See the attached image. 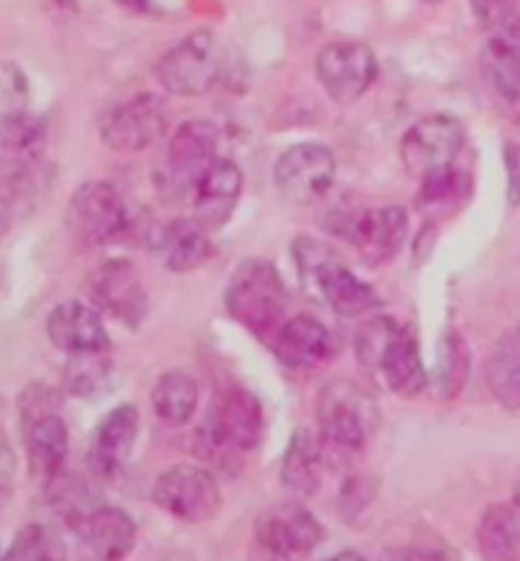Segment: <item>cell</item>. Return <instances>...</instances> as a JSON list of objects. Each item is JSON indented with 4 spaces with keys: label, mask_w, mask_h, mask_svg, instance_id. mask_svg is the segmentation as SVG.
I'll return each mask as SVG.
<instances>
[{
    "label": "cell",
    "mask_w": 520,
    "mask_h": 561,
    "mask_svg": "<svg viewBox=\"0 0 520 561\" xmlns=\"http://www.w3.org/2000/svg\"><path fill=\"white\" fill-rule=\"evenodd\" d=\"M355 355L398 399H416L429 386L416 332L393 317H372L355 332Z\"/></svg>",
    "instance_id": "6da1fadb"
},
{
    "label": "cell",
    "mask_w": 520,
    "mask_h": 561,
    "mask_svg": "<svg viewBox=\"0 0 520 561\" xmlns=\"http://www.w3.org/2000/svg\"><path fill=\"white\" fill-rule=\"evenodd\" d=\"M293 263H297V274L304 284L307 294L314 301L327 304L343 317H360L380 307L378 294L372 286L357 278L349 271L335 248H330L322 240L301 236L291 245Z\"/></svg>",
    "instance_id": "7a4b0ae2"
},
{
    "label": "cell",
    "mask_w": 520,
    "mask_h": 561,
    "mask_svg": "<svg viewBox=\"0 0 520 561\" xmlns=\"http://www.w3.org/2000/svg\"><path fill=\"white\" fill-rule=\"evenodd\" d=\"M286 304H289V291L281 276L268 261L261 259L245 261L232 274L224 291V307L230 317L261 340L276 342L286 322Z\"/></svg>",
    "instance_id": "3957f363"
},
{
    "label": "cell",
    "mask_w": 520,
    "mask_h": 561,
    "mask_svg": "<svg viewBox=\"0 0 520 561\" xmlns=\"http://www.w3.org/2000/svg\"><path fill=\"white\" fill-rule=\"evenodd\" d=\"M49 128L26 111L0 118V194L11 202L26 197L42 182Z\"/></svg>",
    "instance_id": "277c9868"
},
{
    "label": "cell",
    "mask_w": 520,
    "mask_h": 561,
    "mask_svg": "<svg viewBox=\"0 0 520 561\" xmlns=\"http://www.w3.org/2000/svg\"><path fill=\"white\" fill-rule=\"evenodd\" d=\"M67 230L77 245L105 248L128 240L136 220L123 194L107 182H84L67 205Z\"/></svg>",
    "instance_id": "5b68a950"
},
{
    "label": "cell",
    "mask_w": 520,
    "mask_h": 561,
    "mask_svg": "<svg viewBox=\"0 0 520 561\" xmlns=\"http://www.w3.org/2000/svg\"><path fill=\"white\" fill-rule=\"evenodd\" d=\"M316 424L322 439L343 451H357L380 424V409L355 380H330L316 396Z\"/></svg>",
    "instance_id": "8992f818"
},
{
    "label": "cell",
    "mask_w": 520,
    "mask_h": 561,
    "mask_svg": "<svg viewBox=\"0 0 520 561\" xmlns=\"http://www.w3.org/2000/svg\"><path fill=\"white\" fill-rule=\"evenodd\" d=\"M23 444L31 472L44 482L65 472L69 455V432L57 409V396L46 386H31L21 399Z\"/></svg>",
    "instance_id": "52a82bcc"
},
{
    "label": "cell",
    "mask_w": 520,
    "mask_h": 561,
    "mask_svg": "<svg viewBox=\"0 0 520 561\" xmlns=\"http://www.w3.org/2000/svg\"><path fill=\"white\" fill-rule=\"evenodd\" d=\"M222 61V46L212 31H194L164 54L157 67V80L169 95L199 98L220 80Z\"/></svg>",
    "instance_id": "ba28073f"
},
{
    "label": "cell",
    "mask_w": 520,
    "mask_h": 561,
    "mask_svg": "<svg viewBox=\"0 0 520 561\" xmlns=\"http://www.w3.org/2000/svg\"><path fill=\"white\" fill-rule=\"evenodd\" d=\"M467 144V128L460 118L447 113H434L416 121L401 140V161L408 176L421 182L434 171L454 167Z\"/></svg>",
    "instance_id": "9c48e42d"
},
{
    "label": "cell",
    "mask_w": 520,
    "mask_h": 561,
    "mask_svg": "<svg viewBox=\"0 0 520 561\" xmlns=\"http://www.w3.org/2000/svg\"><path fill=\"white\" fill-rule=\"evenodd\" d=\"M153 505L166 511L169 516L186 524H205L222 508V493L217 480L205 467L176 465L159 474L151 490Z\"/></svg>",
    "instance_id": "30bf717a"
},
{
    "label": "cell",
    "mask_w": 520,
    "mask_h": 561,
    "mask_svg": "<svg viewBox=\"0 0 520 561\" xmlns=\"http://www.w3.org/2000/svg\"><path fill=\"white\" fill-rule=\"evenodd\" d=\"M169 128V107L159 95L143 92L115 105L100 121V136L105 146L118 153H138L164 138Z\"/></svg>",
    "instance_id": "8fae6325"
},
{
    "label": "cell",
    "mask_w": 520,
    "mask_h": 561,
    "mask_svg": "<svg viewBox=\"0 0 520 561\" xmlns=\"http://www.w3.org/2000/svg\"><path fill=\"white\" fill-rule=\"evenodd\" d=\"M316 80L337 105H353L372 88L378 59L368 44L335 42L316 54Z\"/></svg>",
    "instance_id": "7c38bea8"
},
{
    "label": "cell",
    "mask_w": 520,
    "mask_h": 561,
    "mask_svg": "<svg viewBox=\"0 0 520 561\" xmlns=\"http://www.w3.org/2000/svg\"><path fill=\"white\" fill-rule=\"evenodd\" d=\"M205 436L217 449L247 451L263 436V407L245 388H224L209 403Z\"/></svg>",
    "instance_id": "4fadbf2b"
},
{
    "label": "cell",
    "mask_w": 520,
    "mask_h": 561,
    "mask_svg": "<svg viewBox=\"0 0 520 561\" xmlns=\"http://www.w3.org/2000/svg\"><path fill=\"white\" fill-rule=\"evenodd\" d=\"M335 153L322 144H299L286 148L274 167L278 192L293 205H312L335 184Z\"/></svg>",
    "instance_id": "5bb4252c"
},
{
    "label": "cell",
    "mask_w": 520,
    "mask_h": 561,
    "mask_svg": "<svg viewBox=\"0 0 520 561\" xmlns=\"http://www.w3.org/2000/svg\"><path fill=\"white\" fill-rule=\"evenodd\" d=\"M220 130L209 121H186L166 148V174L178 197L192 199L201 176L220 159Z\"/></svg>",
    "instance_id": "9a60e30c"
},
{
    "label": "cell",
    "mask_w": 520,
    "mask_h": 561,
    "mask_svg": "<svg viewBox=\"0 0 520 561\" xmlns=\"http://www.w3.org/2000/svg\"><path fill=\"white\" fill-rule=\"evenodd\" d=\"M90 296L107 314L123 324L138 327L149 311V294H146L141 274L126 259H107L90 274Z\"/></svg>",
    "instance_id": "2e32d148"
},
{
    "label": "cell",
    "mask_w": 520,
    "mask_h": 561,
    "mask_svg": "<svg viewBox=\"0 0 520 561\" xmlns=\"http://www.w3.org/2000/svg\"><path fill=\"white\" fill-rule=\"evenodd\" d=\"M339 232H345L368 266H385L406 243L408 215L403 207H370L345 217Z\"/></svg>",
    "instance_id": "e0dca14e"
},
{
    "label": "cell",
    "mask_w": 520,
    "mask_h": 561,
    "mask_svg": "<svg viewBox=\"0 0 520 561\" xmlns=\"http://www.w3.org/2000/svg\"><path fill=\"white\" fill-rule=\"evenodd\" d=\"M322 539V524L301 503L270 505L255 518V541L291 559L309 557Z\"/></svg>",
    "instance_id": "ac0fdd59"
},
{
    "label": "cell",
    "mask_w": 520,
    "mask_h": 561,
    "mask_svg": "<svg viewBox=\"0 0 520 561\" xmlns=\"http://www.w3.org/2000/svg\"><path fill=\"white\" fill-rule=\"evenodd\" d=\"M72 531L82 561H126L138 539L136 520L113 505H97Z\"/></svg>",
    "instance_id": "d6986e66"
},
{
    "label": "cell",
    "mask_w": 520,
    "mask_h": 561,
    "mask_svg": "<svg viewBox=\"0 0 520 561\" xmlns=\"http://www.w3.org/2000/svg\"><path fill=\"white\" fill-rule=\"evenodd\" d=\"M46 334L51 345L69 357L103 355L111 350V334L100 311L77 299H67L51 309Z\"/></svg>",
    "instance_id": "ffe728a7"
},
{
    "label": "cell",
    "mask_w": 520,
    "mask_h": 561,
    "mask_svg": "<svg viewBox=\"0 0 520 561\" xmlns=\"http://www.w3.org/2000/svg\"><path fill=\"white\" fill-rule=\"evenodd\" d=\"M138 434H141V416L130 403L113 409L100 421L90 444V467L97 478H113L128 462Z\"/></svg>",
    "instance_id": "44dd1931"
},
{
    "label": "cell",
    "mask_w": 520,
    "mask_h": 561,
    "mask_svg": "<svg viewBox=\"0 0 520 561\" xmlns=\"http://www.w3.org/2000/svg\"><path fill=\"white\" fill-rule=\"evenodd\" d=\"M240 192H243V171L238 169V163L217 159L192 194L194 220H199L209 232L222 228L238 205Z\"/></svg>",
    "instance_id": "7402d4cb"
},
{
    "label": "cell",
    "mask_w": 520,
    "mask_h": 561,
    "mask_svg": "<svg viewBox=\"0 0 520 561\" xmlns=\"http://www.w3.org/2000/svg\"><path fill=\"white\" fill-rule=\"evenodd\" d=\"M153 251L161 259V263L174 274H186L205 266L212 255V240H209V230L194 217H176V220L166 222L159 230L157 240H153Z\"/></svg>",
    "instance_id": "603a6c76"
},
{
    "label": "cell",
    "mask_w": 520,
    "mask_h": 561,
    "mask_svg": "<svg viewBox=\"0 0 520 561\" xmlns=\"http://www.w3.org/2000/svg\"><path fill=\"white\" fill-rule=\"evenodd\" d=\"M276 350L289 365L316 368L337 355V340L320 319L301 314L286 319L276 337Z\"/></svg>",
    "instance_id": "cb8c5ba5"
},
{
    "label": "cell",
    "mask_w": 520,
    "mask_h": 561,
    "mask_svg": "<svg viewBox=\"0 0 520 561\" xmlns=\"http://www.w3.org/2000/svg\"><path fill=\"white\" fill-rule=\"evenodd\" d=\"M483 75L487 90L508 121L520 123V57L495 34L483 49Z\"/></svg>",
    "instance_id": "d4e9b609"
},
{
    "label": "cell",
    "mask_w": 520,
    "mask_h": 561,
    "mask_svg": "<svg viewBox=\"0 0 520 561\" xmlns=\"http://www.w3.org/2000/svg\"><path fill=\"white\" fill-rule=\"evenodd\" d=\"M485 380L500 407L520 411V324L510 327L495 342L485 365Z\"/></svg>",
    "instance_id": "484cf974"
},
{
    "label": "cell",
    "mask_w": 520,
    "mask_h": 561,
    "mask_svg": "<svg viewBox=\"0 0 520 561\" xmlns=\"http://www.w3.org/2000/svg\"><path fill=\"white\" fill-rule=\"evenodd\" d=\"M324 457L320 442L309 432H297L281 459V480L293 495L309 497L320 490Z\"/></svg>",
    "instance_id": "4316f807"
},
{
    "label": "cell",
    "mask_w": 520,
    "mask_h": 561,
    "mask_svg": "<svg viewBox=\"0 0 520 561\" xmlns=\"http://www.w3.org/2000/svg\"><path fill=\"white\" fill-rule=\"evenodd\" d=\"M477 551L483 561H520V526L513 508L493 503L477 526Z\"/></svg>",
    "instance_id": "83f0119b"
},
{
    "label": "cell",
    "mask_w": 520,
    "mask_h": 561,
    "mask_svg": "<svg viewBox=\"0 0 520 561\" xmlns=\"http://www.w3.org/2000/svg\"><path fill=\"white\" fill-rule=\"evenodd\" d=\"M199 403V388L189 373L169 370L151 391V409L164 424L182 426L194 416Z\"/></svg>",
    "instance_id": "f1b7e54d"
},
{
    "label": "cell",
    "mask_w": 520,
    "mask_h": 561,
    "mask_svg": "<svg viewBox=\"0 0 520 561\" xmlns=\"http://www.w3.org/2000/svg\"><path fill=\"white\" fill-rule=\"evenodd\" d=\"M467 194L470 174L454 163V167L439 169L421 179V190L416 194V209L424 215L449 213V209H457L462 202H467Z\"/></svg>",
    "instance_id": "f546056e"
},
{
    "label": "cell",
    "mask_w": 520,
    "mask_h": 561,
    "mask_svg": "<svg viewBox=\"0 0 520 561\" xmlns=\"http://www.w3.org/2000/svg\"><path fill=\"white\" fill-rule=\"evenodd\" d=\"M67 543L57 528L28 524L13 536L3 561H67Z\"/></svg>",
    "instance_id": "4dcf8cb0"
},
{
    "label": "cell",
    "mask_w": 520,
    "mask_h": 561,
    "mask_svg": "<svg viewBox=\"0 0 520 561\" xmlns=\"http://www.w3.org/2000/svg\"><path fill=\"white\" fill-rule=\"evenodd\" d=\"M46 497H49L54 511L67 520L69 528L80 524L88 513L97 508L95 495H92L90 490V482L67 472H61L54 480L46 482Z\"/></svg>",
    "instance_id": "1f68e13d"
},
{
    "label": "cell",
    "mask_w": 520,
    "mask_h": 561,
    "mask_svg": "<svg viewBox=\"0 0 520 561\" xmlns=\"http://www.w3.org/2000/svg\"><path fill=\"white\" fill-rule=\"evenodd\" d=\"M470 376V350L462 334L447 332L439 342V360H437V386L439 393L447 399H454L467 383Z\"/></svg>",
    "instance_id": "d6a6232c"
},
{
    "label": "cell",
    "mask_w": 520,
    "mask_h": 561,
    "mask_svg": "<svg viewBox=\"0 0 520 561\" xmlns=\"http://www.w3.org/2000/svg\"><path fill=\"white\" fill-rule=\"evenodd\" d=\"M107 380V360L103 355H80L72 357L67 370V386L77 396H90L100 391Z\"/></svg>",
    "instance_id": "836d02e7"
},
{
    "label": "cell",
    "mask_w": 520,
    "mask_h": 561,
    "mask_svg": "<svg viewBox=\"0 0 520 561\" xmlns=\"http://www.w3.org/2000/svg\"><path fill=\"white\" fill-rule=\"evenodd\" d=\"M28 84L23 80L21 69L13 65H0V118L26 111Z\"/></svg>",
    "instance_id": "e575fe53"
},
{
    "label": "cell",
    "mask_w": 520,
    "mask_h": 561,
    "mask_svg": "<svg viewBox=\"0 0 520 561\" xmlns=\"http://www.w3.org/2000/svg\"><path fill=\"white\" fill-rule=\"evenodd\" d=\"M518 3L520 0H470L472 13H475L477 21L490 31L506 28L518 13Z\"/></svg>",
    "instance_id": "d590c367"
},
{
    "label": "cell",
    "mask_w": 520,
    "mask_h": 561,
    "mask_svg": "<svg viewBox=\"0 0 520 561\" xmlns=\"http://www.w3.org/2000/svg\"><path fill=\"white\" fill-rule=\"evenodd\" d=\"M15 451L3 428H0V508L11 501L15 485Z\"/></svg>",
    "instance_id": "8d00e7d4"
},
{
    "label": "cell",
    "mask_w": 520,
    "mask_h": 561,
    "mask_svg": "<svg viewBox=\"0 0 520 561\" xmlns=\"http://www.w3.org/2000/svg\"><path fill=\"white\" fill-rule=\"evenodd\" d=\"M502 159H506L508 176V205L520 207V144H506Z\"/></svg>",
    "instance_id": "74e56055"
},
{
    "label": "cell",
    "mask_w": 520,
    "mask_h": 561,
    "mask_svg": "<svg viewBox=\"0 0 520 561\" xmlns=\"http://www.w3.org/2000/svg\"><path fill=\"white\" fill-rule=\"evenodd\" d=\"M403 561H460L447 547H414Z\"/></svg>",
    "instance_id": "f35d334b"
},
{
    "label": "cell",
    "mask_w": 520,
    "mask_h": 561,
    "mask_svg": "<svg viewBox=\"0 0 520 561\" xmlns=\"http://www.w3.org/2000/svg\"><path fill=\"white\" fill-rule=\"evenodd\" d=\"M247 561H293V559L281 554V551L268 549V547H263V543L253 541V549H251V554H247Z\"/></svg>",
    "instance_id": "ab89813d"
},
{
    "label": "cell",
    "mask_w": 520,
    "mask_h": 561,
    "mask_svg": "<svg viewBox=\"0 0 520 561\" xmlns=\"http://www.w3.org/2000/svg\"><path fill=\"white\" fill-rule=\"evenodd\" d=\"M495 34H500L502 38H506V44L520 57V13H516L513 21H510L506 28L495 31Z\"/></svg>",
    "instance_id": "60d3db41"
},
{
    "label": "cell",
    "mask_w": 520,
    "mask_h": 561,
    "mask_svg": "<svg viewBox=\"0 0 520 561\" xmlns=\"http://www.w3.org/2000/svg\"><path fill=\"white\" fill-rule=\"evenodd\" d=\"M13 205L8 202L3 194H0V240L5 238V232L11 230V222H13Z\"/></svg>",
    "instance_id": "b9f144b4"
},
{
    "label": "cell",
    "mask_w": 520,
    "mask_h": 561,
    "mask_svg": "<svg viewBox=\"0 0 520 561\" xmlns=\"http://www.w3.org/2000/svg\"><path fill=\"white\" fill-rule=\"evenodd\" d=\"M322 561H368V559H365L362 554H357V551H339V554L327 557V559H322Z\"/></svg>",
    "instance_id": "7bdbcfd3"
},
{
    "label": "cell",
    "mask_w": 520,
    "mask_h": 561,
    "mask_svg": "<svg viewBox=\"0 0 520 561\" xmlns=\"http://www.w3.org/2000/svg\"><path fill=\"white\" fill-rule=\"evenodd\" d=\"M510 508H513V516H516L518 526H520V482H518L516 490H513V503H510Z\"/></svg>",
    "instance_id": "ee69618b"
},
{
    "label": "cell",
    "mask_w": 520,
    "mask_h": 561,
    "mask_svg": "<svg viewBox=\"0 0 520 561\" xmlns=\"http://www.w3.org/2000/svg\"><path fill=\"white\" fill-rule=\"evenodd\" d=\"M120 3L134 8V11H146L149 8V0H120Z\"/></svg>",
    "instance_id": "f6af8a7d"
},
{
    "label": "cell",
    "mask_w": 520,
    "mask_h": 561,
    "mask_svg": "<svg viewBox=\"0 0 520 561\" xmlns=\"http://www.w3.org/2000/svg\"><path fill=\"white\" fill-rule=\"evenodd\" d=\"M426 3H441V0H426Z\"/></svg>",
    "instance_id": "bcb514c9"
},
{
    "label": "cell",
    "mask_w": 520,
    "mask_h": 561,
    "mask_svg": "<svg viewBox=\"0 0 520 561\" xmlns=\"http://www.w3.org/2000/svg\"><path fill=\"white\" fill-rule=\"evenodd\" d=\"M0 561H3V554H0Z\"/></svg>",
    "instance_id": "7dc6e473"
}]
</instances>
